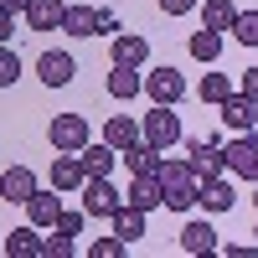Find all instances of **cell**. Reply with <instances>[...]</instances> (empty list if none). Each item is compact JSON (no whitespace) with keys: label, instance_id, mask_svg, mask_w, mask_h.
I'll list each match as a JSON object with an SVG mask.
<instances>
[{"label":"cell","instance_id":"6da1fadb","mask_svg":"<svg viewBox=\"0 0 258 258\" xmlns=\"http://www.w3.org/2000/svg\"><path fill=\"white\" fill-rule=\"evenodd\" d=\"M140 140H150L155 150H176V145H181V119H176V103H155V109L140 119Z\"/></svg>","mask_w":258,"mask_h":258},{"label":"cell","instance_id":"7a4b0ae2","mask_svg":"<svg viewBox=\"0 0 258 258\" xmlns=\"http://www.w3.org/2000/svg\"><path fill=\"white\" fill-rule=\"evenodd\" d=\"M47 140H52V150L78 155V150L93 140V129H88V119H83V114H57V119L47 124Z\"/></svg>","mask_w":258,"mask_h":258},{"label":"cell","instance_id":"3957f363","mask_svg":"<svg viewBox=\"0 0 258 258\" xmlns=\"http://www.w3.org/2000/svg\"><path fill=\"white\" fill-rule=\"evenodd\" d=\"M119 207H124V197L109 186V176H88L83 181V212H88V217H114Z\"/></svg>","mask_w":258,"mask_h":258},{"label":"cell","instance_id":"277c9868","mask_svg":"<svg viewBox=\"0 0 258 258\" xmlns=\"http://www.w3.org/2000/svg\"><path fill=\"white\" fill-rule=\"evenodd\" d=\"M222 155H227V170H232V176L258 181V135H253V129H248V135H238L232 145H222Z\"/></svg>","mask_w":258,"mask_h":258},{"label":"cell","instance_id":"5b68a950","mask_svg":"<svg viewBox=\"0 0 258 258\" xmlns=\"http://www.w3.org/2000/svg\"><path fill=\"white\" fill-rule=\"evenodd\" d=\"M145 93H150V103H181L186 98V78L176 68H150L145 73Z\"/></svg>","mask_w":258,"mask_h":258},{"label":"cell","instance_id":"8992f818","mask_svg":"<svg viewBox=\"0 0 258 258\" xmlns=\"http://www.w3.org/2000/svg\"><path fill=\"white\" fill-rule=\"evenodd\" d=\"M217 114H222L227 129L248 135V129H258V98H248V93H227V98L217 103Z\"/></svg>","mask_w":258,"mask_h":258},{"label":"cell","instance_id":"52a82bcc","mask_svg":"<svg viewBox=\"0 0 258 258\" xmlns=\"http://www.w3.org/2000/svg\"><path fill=\"white\" fill-rule=\"evenodd\" d=\"M0 253L6 258H47V238H41V227L26 222V227H16L6 243H0Z\"/></svg>","mask_w":258,"mask_h":258},{"label":"cell","instance_id":"ba28073f","mask_svg":"<svg viewBox=\"0 0 258 258\" xmlns=\"http://www.w3.org/2000/svg\"><path fill=\"white\" fill-rule=\"evenodd\" d=\"M36 186H41V181H36V170H31V165H11L6 176H0V202H16V207H26Z\"/></svg>","mask_w":258,"mask_h":258},{"label":"cell","instance_id":"9c48e42d","mask_svg":"<svg viewBox=\"0 0 258 258\" xmlns=\"http://www.w3.org/2000/svg\"><path fill=\"white\" fill-rule=\"evenodd\" d=\"M73 73H78V62H73L68 52H41V57H36V78L47 83V88H68Z\"/></svg>","mask_w":258,"mask_h":258},{"label":"cell","instance_id":"30bf717a","mask_svg":"<svg viewBox=\"0 0 258 258\" xmlns=\"http://www.w3.org/2000/svg\"><path fill=\"white\" fill-rule=\"evenodd\" d=\"M57 217H62V191L52 186V191H31V202H26V222H36V227H57Z\"/></svg>","mask_w":258,"mask_h":258},{"label":"cell","instance_id":"8fae6325","mask_svg":"<svg viewBox=\"0 0 258 258\" xmlns=\"http://www.w3.org/2000/svg\"><path fill=\"white\" fill-rule=\"evenodd\" d=\"M124 202H129V207H140V212H150V207H165V186H160V176H129Z\"/></svg>","mask_w":258,"mask_h":258},{"label":"cell","instance_id":"7c38bea8","mask_svg":"<svg viewBox=\"0 0 258 258\" xmlns=\"http://www.w3.org/2000/svg\"><path fill=\"white\" fill-rule=\"evenodd\" d=\"M83 181H88V176H83V160L68 155V150H57V155H52V186L68 197V191H83Z\"/></svg>","mask_w":258,"mask_h":258},{"label":"cell","instance_id":"4fadbf2b","mask_svg":"<svg viewBox=\"0 0 258 258\" xmlns=\"http://www.w3.org/2000/svg\"><path fill=\"white\" fill-rule=\"evenodd\" d=\"M119 160L129 165V176H155V170H160V150L150 145V140H135V145L119 150Z\"/></svg>","mask_w":258,"mask_h":258},{"label":"cell","instance_id":"5bb4252c","mask_svg":"<svg viewBox=\"0 0 258 258\" xmlns=\"http://www.w3.org/2000/svg\"><path fill=\"white\" fill-rule=\"evenodd\" d=\"M62 16H68V0H31L26 26L31 31H62Z\"/></svg>","mask_w":258,"mask_h":258},{"label":"cell","instance_id":"9a60e30c","mask_svg":"<svg viewBox=\"0 0 258 258\" xmlns=\"http://www.w3.org/2000/svg\"><path fill=\"white\" fill-rule=\"evenodd\" d=\"M181 253H191V258H212V253H217V232H212V222H186L181 227Z\"/></svg>","mask_w":258,"mask_h":258},{"label":"cell","instance_id":"2e32d148","mask_svg":"<svg viewBox=\"0 0 258 258\" xmlns=\"http://www.w3.org/2000/svg\"><path fill=\"white\" fill-rule=\"evenodd\" d=\"M197 202H202L207 212H227L232 202H238V191H232L222 176H202V181H197Z\"/></svg>","mask_w":258,"mask_h":258},{"label":"cell","instance_id":"e0dca14e","mask_svg":"<svg viewBox=\"0 0 258 258\" xmlns=\"http://www.w3.org/2000/svg\"><path fill=\"white\" fill-rule=\"evenodd\" d=\"M78 160H83V176H109V170H114V160H119V150L109 145V140H88V145H83L78 150Z\"/></svg>","mask_w":258,"mask_h":258},{"label":"cell","instance_id":"ac0fdd59","mask_svg":"<svg viewBox=\"0 0 258 258\" xmlns=\"http://www.w3.org/2000/svg\"><path fill=\"white\" fill-rule=\"evenodd\" d=\"M114 62H119V68H145V62H150V41L140 31L114 36Z\"/></svg>","mask_w":258,"mask_h":258},{"label":"cell","instance_id":"d6986e66","mask_svg":"<svg viewBox=\"0 0 258 258\" xmlns=\"http://www.w3.org/2000/svg\"><path fill=\"white\" fill-rule=\"evenodd\" d=\"M191 160H197V181L202 176H222V170H227V155H222L217 140H197V145H191Z\"/></svg>","mask_w":258,"mask_h":258},{"label":"cell","instance_id":"ffe728a7","mask_svg":"<svg viewBox=\"0 0 258 258\" xmlns=\"http://www.w3.org/2000/svg\"><path fill=\"white\" fill-rule=\"evenodd\" d=\"M155 176H160V186H197V160H181V155H160V170H155Z\"/></svg>","mask_w":258,"mask_h":258},{"label":"cell","instance_id":"44dd1931","mask_svg":"<svg viewBox=\"0 0 258 258\" xmlns=\"http://www.w3.org/2000/svg\"><path fill=\"white\" fill-rule=\"evenodd\" d=\"M109 222H114V232H119V238H124L129 248H135V243L145 238V212H140V207H129V202H124V207L114 212Z\"/></svg>","mask_w":258,"mask_h":258},{"label":"cell","instance_id":"7402d4cb","mask_svg":"<svg viewBox=\"0 0 258 258\" xmlns=\"http://www.w3.org/2000/svg\"><path fill=\"white\" fill-rule=\"evenodd\" d=\"M62 31H68V36H98V11L93 6H68Z\"/></svg>","mask_w":258,"mask_h":258},{"label":"cell","instance_id":"603a6c76","mask_svg":"<svg viewBox=\"0 0 258 258\" xmlns=\"http://www.w3.org/2000/svg\"><path fill=\"white\" fill-rule=\"evenodd\" d=\"M109 93H114V98H135V93H145L140 68H119V62H114V73H109Z\"/></svg>","mask_w":258,"mask_h":258},{"label":"cell","instance_id":"cb8c5ba5","mask_svg":"<svg viewBox=\"0 0 258 258\" xmlns=\"http://www.w3.org/2000/svg\"><path fill=\"white\" fill-rule=\"evenodd\" d=\"M232 21H238L232 0H207L202 6V26H212V31H232Z\"/></svg>","mask_w":258,"mask_h":258},{"label":"cell","instance_id":"d4e9b609","mask_svg":"<svg viewBox=\"0 0 258 258\" xmlns=\"http://www.w3.org/2000/svg\"><path fill=\"white\" fill-rule=\"evenodd\" d=\"M191 57H197V62H207V68H212V62L222 57V31H212V26H202L197 36H191Z\"/></svg>","mask_w":258,"mask_h":258},{"label":"cell","instance_id":"484cf974","mask_svg":"<svg viewBox=\"0 0 258 258\" xmlns=\"http://www.w3.org/2000/svg\"><path fill=\"white\" fill-rule=\"evenodd\" d=\"M103 140H109L114 150H124V145H135V140H140V124L129 119V114H114L109 124H103Z\"/></svg>","mask_w":258,"mask_h":258},{"label":"cell","instance_id":"4316f807","mask_svg":"<svg viewBox=\"0 0 258 258\" xmlns=\"http://www.w3.org/2000/svg\"><path fill=\"white\" fill-rule=\"evenodd\" d=\"M197 93H202L207 103H222V98L232 93V83H227V73H217V62H212V73L202 78V88H197Z\"/></svg>","mask_w":258,"mask_h":258},{"label":"cell","instance_id":"83f0119b","mask_svg":"<svg viewBox=\"0 0 258 258\" xmlns=\"http://www.w3.org/2000/svg\"><path fill=\"white\" fill-rule=\"evenodd\" d=\"M232 36H238L243 47H258V11H238V21H232Z\"/></svg>","mask_w":258,"mask_h":258},{"label":"cell","instance_id":"f1b7e54d","mask_svg":"<svg viewBox=\"0 0 258 258\" xmlns=\"http://www.w3.org/2000/svg\"><path fill=\"white\" fill-rule=\"evenodd\" d=\"M16 78H21V57L6 47V41H0V88H11Z\"/></svg>","mask_w":258,"mask_h":258},{"label":"cell","instance_id":"f546056e","mask_svg":"<svg viewBox=\"0 0 258 258\" xmlns=\"http://www.w3.org/2000/svg\"><path fill=\"white\" fill-rule=\"evenodd\" d=\"M88 253H93V258H124V253H129V243L114 232V238H93V248H88Z\"/></svg>","mask_w":258,"mask_h":258},{"label":"cell","instance_id":"4dcf8cb0","mask_svg":"<svg viewBox=\"0 0 258 258\" xmlns=\"http://www.w3.org/2000/svg\"><path fill=\"white\" fill-rule=\"evenodd\" d=\"M191 202H197V186H165V207L170 212H191Z\"/></svg>","mask_w":258,"mask_h":258},{"label":"cell","instance_id":"1f68e13d","mask_svg":"<svg viewBox=\"0 0 258 258\" xmlns=\"http://www.w3.org/2000/svg\"><path fill=\"white\" fill-rule=\"evenodd\" d=\"M73 253H78L73 232H52V238H47V258H73Z\"/></svg>","mask_w":258,"mask_h":258},{"label":"cell","instance_id":"d6a6232c","mask_svg":"<svg viewBox=\"0 0 258 258\" xmlns=\"http://www.w3.org/2000/svg\"><path fill=\"white\" fill-rule=\"evenodd\" d=\"M83 217H88V212H62V217H57V232H73V238H78V232H83Z\"/></svg>","mask_w":258,"mask_h":258},{"label":"cell","instance_id":"836d02e7","mask_svg":"<svg viewBox=\"0 0 258 258\" xmlns=\"http://www.w3.org/2000/svg\"><path fill=\"white\" fill-rule=\"evenodd\" d=\"M155 6H160L165 16H191V11H197V0H155Z\"/></svg>","mask_w":258,"mask_h":258},{"label":"cell","instance_id":"e575fe53","mask_svg":"<svg viewBox=\"0 0 258 258\" xmlns=\"http://www.w3.org/2000/svg\"><path fill=\"white\" fill-rule=\"evenodd\" d=\"M114 31H119V16L103 6V11H98V36H114Z\"/></svg>","mask_w":258,"mask_h":258},{"label":"cell","instance_id":"d590c367","mask_svg":"<svg viewBox=\"0 0 258 258\" xmlns=\"http://www.w3.org/2000/svg\"><path fill=\"white\" fill-rule=\"evenodd\" d=\"M11 31H16V16H11L6 6H0V41H11Z\"/></svg>","mask_w":258,"mask_h":258},{"label":"cell","instance_id":"8d00e7d4","mask_svg":"<svg viewBox=\"0 0 258 258\" xmlns=\"http://www.w3.org/2000/svg\"><path fill=\"white\" fill-rule=\"evenodd\" d=\"M243 93H248V98H258V68H248V73H243Z\"/></svg>","mask_w":258,"mask_h":258},{"label":"cell","instance_id":"74e56055","mask_svg":"<svg viewBox=\"0 0 258 258\" xmlns=\"http://www.w3.org/2000/svg\"><path fill=\"white\" fill-rule=\"evenodd\" d=\"M0 6H6L11 16H26V6H31V0H0Z\"/></svg>","mask_w":258,"mask_h":258},{"label":"cell","instance_id":"f35d334b","mask_svg":"<svg viewBox=\"0 0 258 258\" xmlns=\"http://www.w3.org/2000/svg\"><path fill=\"white\" fill-rule=\"evenodd\" d=\"M253 186H258V181H253ZM253 202H258V191H253Z\"/></svg>","mask_w":258,"mask_h":258},{"label":"cell","instance_id":"ab89813d","mask_svg":"<svg viewBox=\"0 0 258 258\" xmlns=\"http://www.w3.org/2000/svg\"><path fill=\"white\" fill-rule=\"evenodd\" d=\"M0 243H6V238H0Z\"/></svg>","mask_w":258,"mask_h":258}]
</instances>
